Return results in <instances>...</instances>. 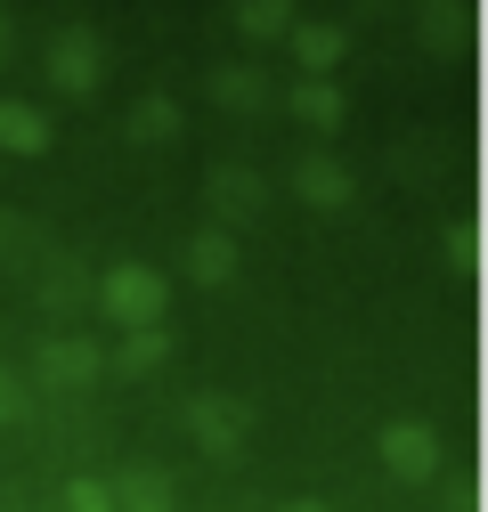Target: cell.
I'll return each instance as SVG.
<instances>
[{
  "label": "cell",
  "instance_id": "1",
  "mask_svg": "<svg viewBox=\"0 0 488 512\" xmlns=\"http://www.w3.org/2000/svg\"><path fill=\"white\" fill-rule=\"evenodd\" d=\"M98 309H106L114 334H147V326H163V309H171V277L147 269V261H114L98 277Z\"/></svg>",
  "mask_w": 488,
  "mask_h": 512
},
{
  "label": "cell",
  "instance_id": "2",
  "mask_svg": "<svg viewBox=\"0 0 488 512\" xmlns=\"http://www.w3.org/2000/svg\"><path fill=\"white\" fill-rule=\"evenodd\" d=\"M188 431H196L204 456L236 464V456H244V431H253V407H244V399H220V391H196V399H188Z\"/></svg>",
  "mask_w": 488,
  "mask_h": 512
},
{
  "label": "cell",
  "instance_id": "3",
  "mask_svg": "<svg viewBox=\"0 0 488 512\" xmlns=\"http://www.w3.org/2000/svg\"><path fill=\"white\" fill-rule=\"evenodd\" d=\"M98 74H106L98 25H57V33H49V82L66 90V98H82V90H98Z\"/></svg>",
  "mask_w": 488,
  "mask_h": 512
},
{
  "label": "cell",
  "instance_id": "4",
  "mask_svg": "<svg viewBox=\"0 0 488 512\" xmlns=\"http://www.w3.org/2000/svg\"><path fill=\"white\" fill-rule=\"evenodd\" d=\"M33 374L49 382V391H90V382L106 374V350H98V342H82V334H57V342H41Z\"/></svg>",
  "mask_w": 488,
  "mask_h": 512
},
{
  "label": "cell",
  "instance_id": "5",
  "mask_svg": "<svg viewBox=\"0 0 488 512\" xmlns=\"http://www.w3.org/2000/svg\"><path fill=\"white\" fill-rule=\"evenodd\" d=\"M383 464L399 472V480H440V431L432 423H383Z\"/></svg>",
  "mask_w": 488,
  "mask_h": 512
},
{
  "label": "cell",
  "instance_id": "6",
  "mask_svg": "<svg viewBox=\"0 0 488 512\" xmlns=\"http://www.w3.org/2000/svg\"><path fill=\"white\" fill-rule=\"evenodd\" d=\"M106 496H114V512H179V488H171V472H155V464H122V472L106 480Z\"/></svg>",
  "mask_w": 488,
  "mask_h": 512
},
{
  "label": "cell",
  "instance_id": "7",
  "mask_svg": "<svg viewBox=\"0 0 488 512\" xmlns=\"http://www.w3.org/2000/svg\"><path fill=\"white\" fill-rule=\"evenodd\" d=\"M293 196L318 204V212H342V204H350V171H342L334 155H301V163H293Z\"/></svg>",
  "mask_w": 488,
  "mask_h": 512
},
{
  "label": "cell",
  "instance_id": "8",
  "mask_svg": "<svg viewBox=\"0 0 488 512\" xmlns=\"http://www.w3.org/2000/svg\"><path fill=\"white\" fill-rule=\"evenodd\" d=\"M49 114L25 106V98H0V155H49Z\"/></svg>",
  "mask_w": 488,
  "mask_h": 512
},
{
  "label": "cell",
  "instance_id": "9",
  "mask_svg": "<svg viewBox=\"0 0 488 512\" xmlns=\"http://www.w3.org/2000/svg\"><path fill=\"white\" fill-rule=\"evenodd\" d=\"M285 41H293V57H301V82H326V74L342 66V49H350L342 25H293Z\"/></svg>",
  "mask_w": 488,
  "mask_h": 512
},
{
  "label": "cell",
  "instance_id": "10",
  "mask_svg": "<svg viewBox=\"0 0 488 512\" xmlns=\"http://www.w3.org/2000/svg\"><path fill=\"white\" fill-rule=\"evenodd\" d=\"M236 261H244V252H236L228 228H196V236H188V277H196V285H228Z\"/></svg>",
  "mask_w": 488,
  "mask_h": 512
},
{
  "label": "cell",
  "instance_id": "11",
  "mask_svg": "<svg viewBox=\"0 0 488 512\" xmlns=\"http://www.w3.org/2000/svg\"><path fill=\"white\" fill-rule=\"evenodd\" d=\"M106 366H114L122 382H147V374H163V366H171V334H163V326H147V334H122Z\"/></svg>",
  "mask_w": 488,
  "mask_h": 512
},
{
  "label": "cell",
  "instance_id": "12",
  "mask_svg": "<svg viewBox=\"0 0 488 512\" xmlns=\"http://www.w3.org/2000/svg\"><path fill=\"white\" fill-rule=\"evenodd\" d=\"M212 204H220V220H253V212L269 204V187H261V171L220 163V171H212Z\"/></svg>",
  "mask_w": 488,
  "mask_h": 512
},
{
  "label": "cell",
  "instance_id": "13",
  "mask_svg": "<svg viewBox=\"0 0 488 512\" xmlns=\"http://www.w3.org/2000/svg\"><path fill=\"white\" fill-rule=\"evenodd\" d=\"M212 98H220L228 114H261V106H269V82H261L253 66H220V74H212Z\"/></svg>",
  "mask_w": 488,
  "mask_h": 512
},
{
  "label": "cell",
  "instance_id": "14",
  "mask_svg": "<svg viewBox=\"0 0 488 512\" xmlns=\"http://www.w3.org/2000/svg\"><path fill=\"white\" fill-rule=\"evenodd\" d=\"M293 114L310 122V131H342V114H350V106H342L334 82H301V90H293Z\"/></svg>",
  "mask_w": 488,
  "mask_h": 512
},
{
  "label": "cell",
  "instance_id": "15",
  "mask_svg": "<svg viewBox=\"0 0 488 512\" xmlns=\"http://www.w3.org/2000/svg\"><path fill=\"white\" fill-rule=\"evenodd\" d=\"M131 139H147V147H163V139H179V98H139L131 106Z\"/></svg>",
  "mask_w": 488,
  "mask_h": 512
},
{
  "label": "cell",
  "instance_id": "16",
  "mask_svg": "<svg viewBox=\"0 0 488 512\" xmlns=\"http://www.w3.org/2000/svg\"><path fill=\"white\" fill-rule=\"evenodd\" d=\"M236 33H244V41H277V33H293V9L253 0V9H236Z\"/></svg>",
  "mask_w": 488,
  "mask_h": 512
},
{
  "label": "cell",
  "instance_id": "17",
  "mask_svg": "<svg viewBox=\"0 0 488 512\" xmlns=\"http://www.w3.org/2000/svg\"><path fill=\"white\" fill-rule=\"evenodd\" d=\"M66 512H114L106 480H74V488H66Z\"/></svg>",
  "mask_w": 488,
  "mask_h": 512
},
{
  "label": "cell",
  "instance_id": "18",
  "mask_svg": "<svg viewBox=\"0 0 488 512\" xmlns=\"http://www.w3.org/2000/svg\"><path fill=\"white\" fill-rule=\"evenodd\" d=\"M74 301H82V277L57 269V277H49V309H74Z\"/></svg>",
  "mask_w": 488,
  "mask_h": 512
},
{
  "label": "cell",
  "instance_id": "19",
  "mask_svg": "<svg viewBox=\"0 0 488 512\" xmlns=\"http://www.w3.org/2000/svg\"><path fill=\"white\" fill-rule=\"evenodd\" d=\"M17 415H25V399H17V382L0 374V423H17Z\"/></svg>",
  "mask_w": 488,
  "mask_h": 512
},
{
  "label": "cell",
  "instance_id": "20",
  "mask_svg": "<svg viewBox=\"0 0 488 512\" xmlns=\"http://www.w3.org/2000/svg\"><path fill=\"white\" fill-rule=\"evenodd\" d=\"M285 512H334V504H318V496H301V504H285Z\"/></svg>",
  "mask_w": 488,
  "mask_h": 512
},
{
  "label": "cell",
  "instance_id": "21",
  "mask_svg": "<svg viewBox=\"0 0 488 512\" xmlns=\"http://www.w3.org/2000/svg\"><path fill=\"white\" fill-rule=\"evenodd\" d=\"M9 41H17V33H9V17H0V57H9Z\"/></svg>",
  "mask_w": 488,
  "mask_h": 512
}]
</instances>
